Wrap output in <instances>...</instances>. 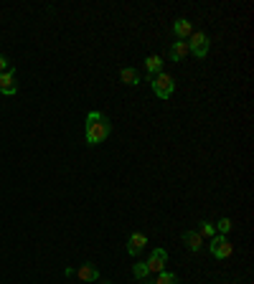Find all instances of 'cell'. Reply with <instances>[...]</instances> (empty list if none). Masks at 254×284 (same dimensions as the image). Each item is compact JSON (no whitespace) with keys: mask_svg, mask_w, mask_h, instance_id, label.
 <instances>
[{"mask_svg":"<svg viewBox=\"0 0 254 284\" xmlns=\"http://www.w3.org/2000/svg\"><path fill=\"white\" fill-rule=\"evenodd\" d=\"M112 132V122L107 114L102 112H89L87 114V127H84V135H87V142L89 145H99L110 137Z\"/></svg>","mask_w":254,"mask_h":284,"instance_id":"obj_1","label":"cell"},{"mask_svg":"<svg viewBox=\"0 0 254 284\" xmlns=\"http://www.w3.org/2000/svg\"><path fill=\"white\" fill-rule=\"evenodd\" d=\"M150 82H153V92H155L160 99H168V97L173 94V89H175L173 76H170V74H163V71H160V74H155Z\"/></svg>","mask_w":254,"mask_h":284,"instance_id":"obj_2","label":"cell"},{"mask_svg":"<svg viewBox=\"0 0 254 284\" xmlns=\"http://www.w3.org/2000/svg\"><path fill=\"white\" fill-rule=\"evenodd\" d=\"M188 38H191V41L186 44V46H188V51H191L193 56H198V59H201V56H206V51H208V36H206V33H201V31H198V33L193 31Z\"/></svg>","mask_w":254,"mask_h":284,"instance_id":"obj_3","label":"cell"},{"mask_svg":"<svg viewBox=\"0 0 254 284\" xmlns=\"http://www.w3.org/2000/svg\"><path fill=\"white\" fill-rule=\"evenodd\" d=\"M208 249H211V254H213L216 259H229L231 251H234V246H231V241H229L226 236H213L211 244H208Z\"/></svg>","mask_w":254,"mask_h":284,"instance_id":"obj_4","label":"cell"},{"mask_svg":"<svg viewBox=\"0 0 254 284\" xmlns=\"http://www.w3.org/2000/svg\"><path fill=\"white\" fill-rule=\"evenodd\" d=\"M18 92V82H16V71H3L0 74V94H6V97H13Z\"/></svg>","mask_w":254,"mask_h":284,"instance_id":"obj_5","label":"cell"},{"mask_svg":"<svg viewBox=\"0 0 254 284\" xmlns=\"http://www.w3.org/2000/svg\"><path fill=\"white\" fill-rule=\"evenodd\" d=\"M165 261H168V254H165L163 249H155L145 264H148V271H158V274H160V271L165 269Z\"/></svg>","mask_w":254,"mask_h":284,"instance_id":"obj_6","label":"cell"},{"mask_svg":"<svg viewBox=\"0 0 254 284\" xmlns=\"http://www.w3.org/2000/svg\"><path fill=\"white\" fill-rule=\"evenodd\" d=\"M145 244H148V236L145 233H130V238H127V254L130 256H137L145 249Z\"/></svg>","mask_w":254,"mask_h":284,"instance_id":"obj_7","label":"cell"},{"mask_svg":"<svg viewBox=\"0 0 254 284\" xmlns=\"http://www.w3.org/2000/svg\"><path fill=\"white\" fill-rule=\"evenodd\" d=\"M77 276L82 279V281H97L99 279V271H97V264H82L79 266V271H77Z\"/></svg>","mask_w":254,"mask_h":284,"instance_id":"obj_8","label":"cell"},{"mask_svg":"<svg viewBox=\"0 0 254 284\" xmlns=\"http://www.w3.org/2000/svg\"><path fill=\"white\" fill-rule=\"evenodd\" d=\"M183 244H186L191 251H201V246H203V236H201L198 231H186V233H183Z\"/></svg>","mask_w":254,"mask_h":284,"instance_id":"obj_9","label":"cell"},{"mask_svg":"<svg viewBox=\"0 0 254 284\" xmlns=\"http://www.w3.org/2000/svg\"><path fill=\"white\" fill-rule=\"evenodd\" d=\"M173 31H175L178 41H180V38H188V36L193 33V28H191V21H186V18H178V21L173 23Z\"/></svg>","mask_w":254,"mask_h":284,"instance_id":"obj_10","label":"cell"},{"mask_svg":"<svg viewBox=\"0 0 254 284\" xmlns=\"http://www.w3.org/2000/svg\"><path fill=\"white\" fill-rule=\"evenodd\" d=\"M120 79H122L125 84H130V87L140 84V74H137V69H132V66H125V69L120 71Z\"/></svg>","mask_w":254,"mask_h":284,"instance_id":"obj_11","label":"cell"},{"mask_svg":"<svg viewBox=\"0 0 254 284\" xmlns=\"http://www.w3.org/2000/svg\"><path fill=\"white\" fill-rule=\"evenodd\" d=\"M145 69H148V74H150V79H153L155 74H160L163 59H160V56H148V59H145Z\"/></svg>","mask_w":254,"mask_h":284,"instance_id":"obj_12","label":"cell"},{"mask_svg":"<svg viewBox=\"0 0 254 284\" xmlns=\"http://www.w3.org/2000/svg\"><path fill=\"white\" fill-rule=\"evenodd\" d=\"M186 54H188V46H186V41H175V44L170 46V59H173V61H180Z\"/></svg>","mask_w":254,"mask_h":284,"instance_id":"obj_13","label":"cell"},{"mask_svg":"<svg viewBox=\"0 0 254 284\" xmlns=\"http://www.w3.org/2000/svg\"><path fill=\"white\" fill-rule=\"evenodd\" d=\"M155 284H178V274H170V271H160Z\"/></svg>","mask_w":254,"mask_h":284,"instance_id":"obj_14","label":"cell"},{"mask_svg":"<svg viewBox=\"0 0 254 284\" xmlns=\"http://www.w3.org/2000/svg\"><path fill=\"white\" fill-rule=\"evenodd\" d=\"M132 274H135V279H145L150 271H148V264L145 261H137L135 266H132Z\"/></svg>","mask_w":254,"mask_h":284,"instance_id":"obj_15","label":"cell"},{"mask_svg":"<svg viewBox=\"0 0 254 284\" xmlns=\"http://www.w3.org/2000/svg\"><path fill=\"white\" fill-rule=\"evenodd\" d=\"M201 236H208V238H213V236H216V228H213V223H208V221H201Z\"/></svg>","mask_w":254,"mask_h":284,"instance_id":"obj_16","label":"cell"},{"mask_svg":"<svg viewBox=\"0 0 254 284\" xmlns=\"http://www.w3.org/2000/svg\"><path fill=\"white\" fill-rule=\"evenodd\" d=\"M3 71H11V59L6 54H0V74Z\"/></svg>","mask_w":254,"mask_h":284,"instance_id":"obj_17","label":"cell"},{"mask_svg":"<svg viewBox=\"0 0 254 284\" xmlns=\"http://www.w3.org/2000/svg\"><path fill=\"white\" fill-rule=\"evenodd\" d=\"M219 231H221V233H229V231H231V221H229V218H221V221H219Z\"/></svg>","mask_w":254,"mask_h":284,"instance_id":"obj_18","label":"cell"},{"mask_svg":"<svg viewBox=\"0 0 254 284\" xmlns=\"http://www.w3.org/2000/svg\"><path fill=\"white\" fill-rule=\"evenodd\" d=\"M99 284H112V281H107V279H102V281H99Z\"/></svg>","mask_w":254,"mask_h":284,"instance_id":"obj_19","label":"cell"},{"mask_svg":"<svg viewBox=\"0 0 254 284\" xmlns=\"http://www.w3.org/2000/svg\"><path fill=\"white\" fill-rule=\"evenodd\" d=\"M140 284H155V281H140Z\"/></svg>","mask_w":254,"mask_h":284,"instance_id":"obj_20","label":"cell"}]
</instances>
